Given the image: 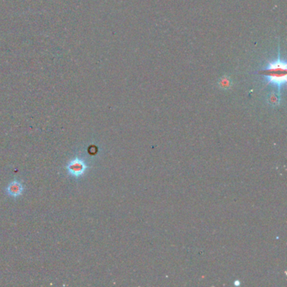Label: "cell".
Returning <instances> with one entry per match:
<instances>
[{"mask_svg":"<svg viewBox=\"0 0 287 287\" xmlns=\"http://www.w3.org/2000/svg\"><path fill=\"white\" fill-rule=\"evenodd\" d=\"M287 62L281 57L280 53L275 59L269 61L265 68L259 71V74L267 82L268 85L277 89L279 92L287 84Z\"/></svg>","mask_w":287,"mask_h":287,"instance_id":"1","label":"cell"},{"mask_svg":"<svg viewBox=\"0 0 287 287\" xmlns=\"http://www.w3.org/2000/svg\"><path fill=\"white\" fill-rule=\"evenodd\" d=\"M66 169L71 177L79 179L85 175V172L87 171L88 165L85 162V160L76 157L68 162V164L66 166Z\"/></svg>","mask_w":287,"mask_h":287,"instance_id":"2","label":"cell"},{"mask_svg":"<svg viewBox=\"0 0 287 287\" xmlns=\"http://www.w3.org/2000/svg\"><path fill=\"white\" fill-rule=\"evenodd\" d=\"M24 191V186L18 180H13L7 186L6 192L10 197L13 198H18L21 196Z\"/></svg>","mask_w":287,"mask_h":287,"instance_id":"3","label":"cell"}]
</instances>
